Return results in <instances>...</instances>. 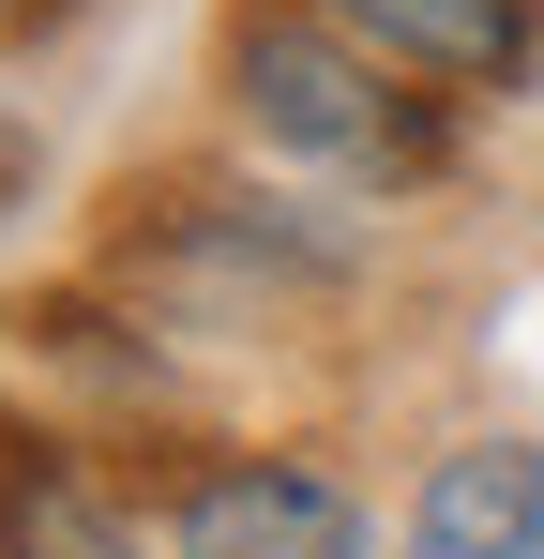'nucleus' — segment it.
I'll return each instance as SVG.
<instances>
[{
    "mask_svg": "<svg viewBox=\"0 0 544 559\" xmlns=\"http://www.w3.org/2000/svg\"><path fill=\"white\" fill-rule=\"evenodd\" d=\"M227 92H243V121H258L287 167H318V182L393 197V182L439 167V106L409 92V61H378V46L333 31V15H243Z\"/></svg>",
    "mask_w": 544,
    "mask_h": 559,
    "instance_id": "1",
    "label": "nucleus"
},
{
    "mask_svg": "<svg viewBox=\"0 0 544 559\" xmlns=\"http://www.w3.org/2000/svg\"><path fill=\"white\" fill-rule=\"evenodd\" d=\"M167 559H363V514L287 454H243V468H197L167 514Z\"/></svg>",
    "mask_w": 544,
    "mask_h": 559,
    "instance_id": "2",
    "label": "nucleus"
},
{
    "mask_svg": "<svg viewBox=\"0 0 544 559\" xmlns=\"http://www.w3.org/2000/svg\"><path fill=\"white\" fill-rule=\"evenodd\" d=\"M409 559H544V454L530 439H469L409 499Z\"/></svg>",
    "mask_w": 544,
    "mask_h": 559,
    "instance_id": "3",
    "label": "nucleus"
},
{
    "mask_svg": "<svg viewBox=\"0 0 544 559\" xmlns=\"http://www.w3.org/2000/svg\"><path fill=\"white\" fill-rule=\"evenodd\" d=\"M0 559H167L76 454H0Z\"/></svg>",
    "mask_w": 544,
    "mask_h": 559,
    "instance_id": "4",
    "label": "nucleus"
},
{
    "mask_svg": "<svg viewBox=\"0 0 544 559\" xmlns=\"http://www.w3.org/2000/svg\"><path fill=\"white\" fill-rule=\"evenodd\" d=\"M318 15L363 31L378 61H409V76H515V46H530L515 0H318Z\"/></svg>",
    "mask_w": 544,
    "mask_h": 559,
    "instance_id": "5",
    "label": "nucleus"
},
{
    "mask_svg": "<svg viewBox=\"0 0 544 559\" xmlns=\"http://www.w3.org/2000/svg\"><path fill=\"white\" fill-rule=\"evenodd\" d=\"M0 15H15V0H0Z\"/></svg>",
    "mask_w": 544,
    "mask_h": 559,
    "instance_id": "6",
    "label": "nucleus"
}]
</instances>
